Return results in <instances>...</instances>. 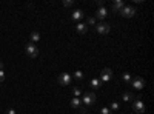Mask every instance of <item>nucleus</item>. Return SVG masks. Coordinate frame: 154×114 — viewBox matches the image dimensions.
<instances>
[{
	"label": "nucleus",
	"instance_id": "f257e3e1",
	"mask_svg": "<svg viewBox=\"0 0 154 114\" xmlns=\"http://www.w3.org/2000/svg\"><path fill=\"white\" fill-rule=\"evenodd\" d=\"M96 99H97L96 94L89 91V93H83V97H82L80 100H82V103H83L85 106H93V105L96 103Z\"/></svg>",
	"mask_w": 154,
	"mask_h": 114
},
{
	"label": "nucleus",
	"instance_id": "f03ea898",
	"mask_svg": "<svg viewBox=\"0 0 154 114\" xmlns=\"http://www.w3.org/2000/svg\"><path fill=\"white\" fill-rule=\"evenodd\" d=\"M94 28H96V32L100 34V35H105V34H108V32L111 31V26H109L106 22H99V23H96Z\"/></svg>",
	"mask_w": 154,
	"mask_h": 114
},
{
	"label": "nucleus",
	"instance_id": "7ed1b4c3",
	"mask_svg": "<svg viewBox=\"0 0 154 114\" xmlns=\"http://www.w3.org/2000/svg\"><path fill=\"white\" fill-rule=\"evenodd\" d=\"M134 99H136V100L133 102V111H136L137 114L145 112V103L142 102V97L137 96V97H134Z\"/></svg>",
	"mask_w": 154,
	"mask_h": 114
},
{
	"label": "nucleus",
	"instance_id": "20e7f679",
	"mask_svg": "<svg viewBox=\"0 0 154 114\" xmlns=\"http://www.w3.org/2000/svg\"><path fill=\"white\" fill-rule=\"evenodd\" d=\"M131 85H133L134 90L140 91V90H143V88H145V79L140 77V75H136V77L131 80Z\"/></svg>",
	"mask_w": 154,
	"mask_h": 114
},
{
	"label": "nucleus",
	"instance_id": "39448f33",
	"mask_svg": "<svg viewBox=\"0 0 154 114\" xmlns=\"http://www.w3.org/2000/svg\"><path fill=\"white\" fill-rule=\"evenodd\" d=\"M25 53H26V56H28V57L34 59V57H37V56H38V48L35 46V43H28V45H26V48H25Z\"/></svg>",
	"mask_w": 154,
	"mask_h": 114
},
{
	"label": "nucleus",
	"instance_id": "423d86ee",
	"mask_svg": "<svg viewBox=\"0 0 154 114\" xmlns=\"http://www.w3.org/2000/svg\"><path fill=\"white\" fill-rule=\"evenodd\" d=\"M57 82H59V85H62V86H68V85H71V74H68V72H62V74H59Z\"/></svg>",
	"mask_w": 154,
	"mask_h": 114
},
{
	"label": "nucleus",
	"instance_id": "0eeeda50",
	"mask_svg": "<svg viewBox=\"0 0 154 114\" xmlns=\"http://www.w3.org/2000/svg\"><path fill=\"white\" fill-rule=\"evenodd\" d=\"M112 79V69L111 68H103L100 72V82H109Z\"/></svg>",
	"mask_w": 154,
	"mask_h": 114
},
{
	"label": "nucleus",
	"instance_id": "6e6552de",
	"mask_svg": "<svg viewBox=\"0 0 154 114\" xmlns=\"http://www.w3.org/2000/svg\"><path fill=\"white\" fill-rule=\"evenodd\" d=\"M134 14H136V9H134L133 6H126V5H125V6L122 8V11H120V16L125 17V19H131Z\"/></svg>",
	"mask_w": 154,
	"mask_h": 114
},
{
	"label": "nucleus",
	"instance_id": "1a4fd4ad",
	"mask_svg": "<svg viewBox=\"0 0 154 114\" xmlns=\"http://www.w3.org/2000/svg\"><path fill=\"white\" fill-rule=\"evenodd\" d=\"M106 16H108V9H106L105 6H102V8H99V9L96 11V17H94V19L103 22V19H105Z\"/></svg>",
	"mask_w": 154,
	"mask_h": 114
},
{
	"label": "nucleus",
	"instance_id": "9d476101",
	"mask_svg": "<svg viewBox=\"0 0 154 114\" xmlns=\"http://www.w3.org/2000/svg\"><path fill=\"white\" fill-rule=\"evenodd\" d=\"M83 16H85V12H83L82 9H75V11H72V14H71V20H74V22L79 23V22L83 19Z\"/></svg>",
	"mask_w": 154,
	"mask_h": 114
},
{
	"label": "nucleus",
	"instance_id": "9b49d317",
	"mask_svg": "<svg viewBox=\"0 0 154 114\" xmlns=\"http://www.w3.org/2000/svg\"><path fill=\"white\" fill-rule=\"evenodd\" d=\"M75 31H77V34H80V35L86 34V31H88V25H86L85 22H79V23L75 25Z\"/></svg>",
	"mask_w": 154,
	"mask_h": 114
},
{
	"label": "nucleus",
	"instance_id": "f8f14e48",
	"mask_svg": "<svg viewBox=\"0 0 154 114\" xmlns=\"http://www.w3.org/2000/svg\"><path fill=\"white\" fill-rule=\"evenodd\" d=\"M123 6H125L123 0H114L112 2V11H116V12H120Z\"/></svg>",
	"mask_w": 154,
	"mask_h": 114
},
{
	"label": "nucleus",
	"instance_id": "ddd939ff",
	"mask_svg": "<svg viewBox=\"0 0 154 114\" xmlns=\"http://www.w3.org/2000/svg\"><path fill=\"white\" fill-rule=\"evenodd\" d=\"M71 106H72L74 109H79V108L82 106V100H80V97H72V99H71Z\"/></svg>",
	"mask_w": 154,
	"mask_h": 114
},
{
	"label": "nucleus",
	"instance_id": "4468645a",
	"mask_svg": "<svg viewBox=\"0 0 154 114\" xmlns=\"http://www.w3.org/2000/svg\"><path fill=\"white\" fill-rule=\"evenodd\" d=\"M89 86H91L93 90H99V88L102 86V82H100L99 79H93L91 82H89Z\"/></svg>",
	"mask_w": 154,
	"mask_h": 114
},
{
	"label": "nucleus",
	"instance_id": "2eb2a0df",
	"mask_svg": "<svg viewBox=\"0 0 154 114\" xmlns=\"http://www.w3.org/2000/svg\"><path fill=\"white\" fill-rule=\"evenodd\" d=\"M122 99L125 100V102H131V100L134 99V96H133V93H130V91H126V93H123Z\"/></svg>",
	"mask_w": 154,
	"mask_h": 114
},
{
	"label": "nucleus",
	"instance_id": "dca6fc26",
	"mask_svg": "<svg viewBox=\"0 0 154 114\" xmlns=\"http://www.w3.org/2000/svg\"><path fill=\"white\" fill-rule=\"evenodd\" d=\"M38 40H40V34H38L37 31H32L31 32V43H35Z\"/></svg>",
	"mask_w": 154,
	"mask_h": 114
},
{
	"label": "nucleus",
	"instance_id": "f3484780",
	"mask_svg": "<svg viewBox=\"0 0 154 114\" xmlns=\"http://www.w3.org/2000/svg\"><path fill=\"white\" fill-rule=\"evenodd\" d=\"M122 79H123V82H125L126 85H130V83H131V80H133V77H131V74H130V72H123Z\"/></svg>",
	"mask_w": 154,
	"mask_h": 114
},
{
	"label": "nucleus",
	"instance_id": "a211bd4d",
	"mask_svg": "<svg viewBox=\"0 0 154 114\" xmlns=\"http://www.w3.org/2000/svg\"><path fill=\"white\" fill-rule=\"evenodd\" d=\"M74 79H75L77 82H80V80L83 79V72H82L80 69H77V71L74 72Z\"/></svg>",
	"mask_w": 154,
	"mask_h": 114
},
{
	"label": "nucleus",
	"instance_id": "6ab92c4d",
	"mask_svg": "<svg viewBox=\"0 0 154 114\" xmlns=\"http://www.w3.org/2000/svg\"><path fill=\"white\" fill-rule=\"evenodd\" d=\"M72 94H74V97H79L82 94V90L79 86H75V88H72Z\"/></svg>",
	"mask_w": 154,
	"mask_h": 114
},
{
	"label": "nucleus",
	"instance_id": "aec40b11",
	"mask_svg": "<svg viewBox=\"0 0 154 114\" xmlns=\"http://www.w3.org/2000/svg\"><path fill=\"white\" fill-rule=\"evenodd\" d=\"M74 5V0H65V2H63V6H66V8H71Z\"/></svg>",
	"mask_w": 154,
	"mask_h": 114
},
{
	"label": "nucleus",
	"instance_id": "412c9836",
	"mask_svg": "<svg viewBox=\"0 0 154 114\" xmlns=\"http://www.w3.org/2000/svg\"><path fill=\"white\" fill-rule=\"evenodd\" d=\"M86 25H96V19L94 17H88L86 19Z\"/></svg>",
	"mask_w": 154,
	"mask_h": 114
},
{
	"label": "nucleus",
	"instance_id": "4be33fe9",
	"mask_svg": "<svg viewBox=\"0 0 154 114\" xmlns=\"http://www.w3.org/2000/svg\"><path fill=\"white\" fill-rule=\"evenodd\" d=\"M99 114H112V112H111V109H109V108H102Z\"/></svg>",
	"mask_w": 154,
	"mask_h": 114
},
{
	"label": "nucleus",
	"instance_id": "5701e85b",
	"mask_svg": "<svg viewBox=\"0 0 154 114\" xmlns=\"http://www.w3.org/2000/svg\"><path fill=\"white\" fill-rule=\"evenodd\" d=\"M111 109H112V111H117V109H119V103H117V102H112V103H111Z\"/></svg>",
	"mask_w": 154,
	"mask_h": 114
},
{
	"label": "nucleus",
	"instance_id": "b1692460",
	"mask_svg": "<svg viewBox=\"0 0 154 114\" xmlns=\"http://www.w3.org/2000/svg\"><path fill=\"white\" fill-rule=\"evenodd\" d=\"M3 80H5V71L0 69V82H3Z\"/></svg>",
	"mask_w": 154,
	"mask_h": 114
},
{
	"label": "nucleus",
	"instance_id": "393cba45",
	"mask_svg": "<svg viewBox=\"0 0 154 114\" xmlns=\"http://www.w3.org/2000/svg\"><path fill=\"white\" fill-rule=\"evenodd\" d=\"M97 6H99V8L105 6V2H103V0H97Z\"/></svg>",
	"mask_w": 154,
	"mask_h": 114
},
{
	"label": "nucleus",
	"instance_id": "a878e982",
	"mask_svg": "<svg viewBox=\"0 0 154 114\" xmlns=\"http://www.w3.org/2000/svg\"><path fill=\"white\" fill-rule=\"evenodd\" d=\"M6 114H16V109L9 108V109H6Z\"/></svg>",
	"mask_w": 154,
	"mask_h": 114
},
{
	"label": "nucleus",
	"instance_id": "bb28decb",
	"mask_svg": "<svg viewBox=\"0 0 154 114\" xmlns=\"http://www.w3.org/2000/svg\"><path fill=\"white\" fill-rule=\"evenodd\" d=\"M0 69H3V62H0Z\"/></svg>",
	"mask_w": 154,
	"mask_h": 114
}]
</instances>
